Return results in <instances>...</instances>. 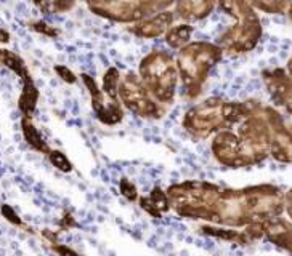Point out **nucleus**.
<instances>
[{"mask_svg":"<svg viewBox=\"0 0 292 256\" xmlns=\"http://www.w3.org/2000/svg\"><path fill=\"white\" fill-rule=\"evenodd\" d=\"M284 211V192L274 184H255L242 189L223 187L215 202L212 224L244 229L252 222H266Z\"/></svg>","mask_w":292,"mask_h":256,"instance_id":"nucleus-1","label":"nucleus"},{"mask_svg":"<svg viewBox=\"0 0 292 256\" xmlns=\"http://www.w3.org/2000/svg\"><path fill=\"white\" fill-rule=\"evenodd\" d=\"M255 104L257 101L231 103L222 98H209L185 114L182 125L193 139L204 141L218 131L239 125L254 111Z\"/></svg>","mask_w":292,"mask_h":256,"instance_id":"nucleus-2","label":"nucleus"},{"mask_svg":"<svg viewBox=\"0 0 292 256\" xmlns=\"http://www.w3.org/2000/svg\"><path fill=\"white\" fill-rule=\"evenodd\" d=\"M222 186L204 179H188L167 187L172 210L182 218L209 221Z\"/></svg>","mask_w":292,"mask_h":256,"instance_id":"nucleus-3","label":"nucleus"},{"mask_svg":"<svg viewBox=\"0 0 292 256\" xmlns=\"http://www.w3.org/2000/svg\"><path fill=\"white\" fill-rule=\"evenodd\" d=\"M220 8L233 16L236 23L220 39L222 50L230 53H246L257 45L262 36L260 20L247 0H217Z\"/></svg>","mask_w":292,"mask_h":256,"instance_id":"nucleus-4","label":"nucleus"},{"mask_svg":"<svg viewBox=\"0 0 292 256\" xmlns=\"http://www.w3.org/2000/svg\"><path fill=\"white\" fill-rule=\"evenodd\" d=\"M220 58L222 48L209 42H193L182 48L177 58V68L190 98H196L201 93L209 71Z\"/></svg>","mask_w":292,"mask_h":256,"instance_id":"nucleus-5","label":"nucleus"},{"mask_svg":"<svg viewBox=\"0 0 292 256\" xmlns=\"http://www.w3.org/2000/svg\"><path fill=\"white\" fill-rule=\"evenodd\" d=\"M242 168L254 167L270 157L271 127L266 117L265 106L255 104L254 111L238 125Z\"/></svg>","mask_w":292,"mask_h":256,"instance_id":"nucleus-6","label":"nucleus"},{"mask_svg":"<svg viewBox=\"0 0 292 256\" xmlns=\"http://www.w3.org/2000/svg\"><path fill=\"white\" fill-rule=\"evenodd\" d=\"M178 77L180 74L174 58L166 52L154 50L144 56L140 64L141 82L162 104H170L174 101Z\"/></svg>","mask_w":292,"mask_h":256,"instance_id":"nucleus-7","label":"nucleus"},{"mask_svg":"<svg viewBox=\"0 0 292 256\" xmlns=\"http://www.w3.org/2000/svg\"><path fill=\"white\" fill-rule=\"evenodd\" d=\"M119 100L128 111L141 119L156 120L164 115V109L161 107L159 101L150 93L141 79L135 77L133 74H127L124 79H120Z\"/></svg>","mask_w":292,"mask_h":256,"instance_id":"nucleus-8","label":"nucleus"},{"mask_svg":"<svg viewBox=\"0 0 292 256\" xmlns=\"http://www.w3.org/2000/svg\"><path fill=\"white\" fill-rule=\"evenodd\" d=\"M87 4L96 15L120 23L141 21L148 13L143 0H87Z\"/></svg>","mask_w":292,"mask_h":256,"instance_id":"nucleus-9","label":"nucleus"},{"mask_svg":"<svg viewBox=\"0 0 292 256\" xmlns=\"http://www.w3.org/2000/svg\"><path fill=\"white\" fill-rule=\"evenodd\" d=\"M265 112L271 127L270 155L279 163H292V128L286 125L276 109L265 106Z\"/></svg>","mask_w":292,"mask_h":256,"instance_id":"nucleus-10","label":"nucleus"},{"mask_svg":"<svg viewBox=\"0 0 292 256\" xmlns=\"http://www.w3.org/2000/svg\"><path fill=\"white\" fill-rule=\"evenodd\" d=\"M82 80L90 93L92 98V107H93V112L96 115L103 125H108V127H114L117 123L122 122L124 119V109L120 103L117 100H112V98H104V95L101 93V90L96 85V82L87 76V74H82Z\"/></svg>","mask_w":292,"mask_h":256,"instance_id":"nucleus-11","label":"nucleus"},{"mask_svg":"<svg viewBox=\"0 0 292 256\" xmlns=\"http://www.w3.org/2000/svg\"><path fill=\"white\" fill-rule=\"evenodd\" d=\"M210 151L217 163L225 168H242L241 165V146L236 133L230 130H222L214 135L210 143Z\"/></svg>","mask_w":292,"mask_h":256,"instance_id":"nucleus-12","label":"nucleus"},{"mask_svg":"<svg viewBox=\"0 0 292 256\" xmlns=\"http://www.w3.org/2000/svg\"><path fill=\"white\" fill-rule=\"evenodd\" d=\"M263 79L273 103L292 115V77L282 69H273L266 71Z\"/></svg>","mask_w":292,"mask_h":256,"instance_id":"nucleus-13","label":"nucleus"},{"mask_svg":"<svg viewBox=\"0 0 292 256\" xmlns=\"http://www.w3.org/2000/svg\"><path fill=\"white\" fill-rule=\"evenodd\" d=\"M265 238L292 256V222L284 218H274L265 222Z\"/></svg>","mask_w":292,"mask_h":256,"instance_id":"nucleus-14","label":"nucleus"},{"mask_svg":"<svg viewBox=\"0 0 292 256\" xmlns=\"http://www.w3.org/2000/svg\"><path fill=\"white\" fill-rule=\"evenodd\" d=\"M172 20H174V15L170 12H159L158 15H154L153 18L138 21L130 31L135 36L143 37V39H156L169 31L170 24H172Z\"/></svg>","mask_w":292,"mask_h":256,"instance_id":"nucleus-15","label":"nucleus"},{"mask_svg":"<svg viewBox=\"0 0 292 256\" xmlns=\"http://www.w3.org/2000/svg\"><path fill=\"white\" fill-rule=\"evenodd\" d=\"M138 205L146 214H150L151 218H158V219L172 210L167 191H164V189L159 186L153 187L148 195H141L138 199Z\"/></svg>","mask_w":292,"mask_h":256,"instance_id":"nucleus-16","label":"nucleus"},{"mask_svg":"<svg viewBox=\"0 0 292 256\" xmlns=\"http://www.w3.org/2000/svg\"><path fill=\"white\" fill-rule=\"evenodd\" d=\"M214 7L215 0H178L177 13L186 21H198L210 15Z\"/></svg>","mask_w":292,"mask_h":256,"instance_id":"nucleus-17","label":"nucleus"},{"mask_svg":"<svg viewBox=\"0 0 292 256\" xmlns=\"http://www.w3.org/2000/svg\"><path fill=\"white\" fill-rule=\"evenodd\" d=\"M199 230L204 235L218 238V240L228 242V243H236V245H249L250 240L247 238V235L244 234V230H238L234 227H226V226H220V224H204L201 226Z\"/></svg>","mask_w":292,"mask_h":256,"instance_id":"nucleus-18","label":"nucleus"},{"mask_svg":"<svg viewBox=\"0 0 292 256\" xmlns=\"http://www.w3.org/2000/svg\"><path fill=\"white\" fill-rule=\"evenodd\" d=\"M21 131H23V136H24V141L28 143L29 147H32L34 151L40 152V154H47L50 152V146L45 141V138L42 136V133L37 130V127L34 125L31 117H24L21 119Z\"/></svg>","mask_w":292,"mask_h":256,"instance_id":"nucleus-19","label":"nucleus"},{"mask_svg":"<svg viewBox=\"0 0 292 256\" xmlns=\"http://www.w3.org/2000/svg\"><path fill=\"white\" fill-rule=\"evenodd\" d=\"M37 101H39V90L34 85L32 79L23 82V92L18 100V107L24 117H32V114H34L37 107Z\"/></svg>","mask_w":292,"mask_h":256,"instance_id":"nucleus-20","label":"nucleus"},{"mask_svg":"<svg viewBox=\"0 0 292 256\" xmlns=\"http://www.w3.org/2000/svg\"><path fill=\"white\" fill-rule=\"evenodd\" d=\"M193 34V28L190 24H177V26H170L166 32V42L170 48H182L188 45L190 39Z\"/></svg>","mask_w":292,"mask_h":256,"instance_id":"nucleus-21","label":"nucleus"},{"mask_svg":"<svg viewBox=\"0 0 292 256\" xmlns=\"http://www.w3.org/2000/svg\"><path fill=\"white\" fill-rule=\"evenodd\" d=\"M0 63H2L5 68H8L10 71H13L16 76H20L23 82H26L31 79V74L26 68V64L21 60L18 55H15L10 50H4L0 48Z\"/></svg>","mask_w":292,"mask_h":256,"instance_id":"nucleus-22","label":"nucleus"},{"mask_svg":"<svg viewBox=\"0 0 292 256\" xmlns=\"http://www.w3.org/2000/svg\"><path fill=\"white\" fill-rule=\"evenodd\" d=\"M247 2L257 8H260L265 13H273V15L284 13L290 5V0H247Z\"/></svg>","mask_w":292,"mask_h":256,"instance_id":"nucleus-23","label":"nucleus"},{"mask_svg":"<svg viewBox=\"0 0 292 256\" xmlns=\"http://www.w3.org/2000/svg\"><path fill=\"white\" fill-rule=\"evenodd\" d=\"M48 160H50L53 167L61 173H71L72 170H74V165H72V162L68 159V155L63 151L52 149L50 152H48Z\"/></svg>","mask_w":292,"mask_h":256,"instance_id":"nucleus-24","label":"nucleus"},{"mask_svg":"<svg viewBox=\"0 0 292 256\" xmlns=\"http://www.w3.org/2000/svg\"><path fill=\"white\" fill-rule=\"evenodd\" d=\"M119 192L122 197H125L128 202H136L140 199L138 187H136V184L133 183L132 179H128L125 176H122L119 181Z\"/></svg>","mask_w":292,"mask_h":256,"instance_id":"nucleus-25","label":"nucleus"},{"mask_svg":"<svg viewBox=\"0 0 292 256\" xmlns=\"http://www.w3.org/2000/svg\"><path fill=\"white\" fill-rule=\"evenodd\" d=\"M0 214H2V218H5V221H8L10 224H13L16 227H24L23 218L15 211V208L12 205H8V203L0 205Z\"/></svg>","mask_w":292,"mask_h":256,"instance_id":"nucleus-26","label":"nucleus"},{"mask_svg":"<svg viewBox=\"0 0 292 256\" xmlns=\"http://www.w3.org/2000/svg\"><path fill=\"white\" fill-rule=\"evenodd\" d=\"M31 29L32 31H36L39 32V34H42V36H47V37H56L60 34V31L58 29H55L53 26H50V24H47L44 21H36V23H32L31 24Z\"/></svg>","mask_w":292,"mask_h":256,"instance_id":"nucleus-27","label":"nucleus"},{"mask_svg":"<svg viewBox=\"0 0 292 256\" xmlns=\"http://www.w3.org/2000/svg\"><path fill=\"white\" fill-rule=\"evenodd\" d=\"M58 227H60V230H71V229L77 227V221L74 218V214H72L69 210L63 213L61 219L58 221Z\"/></svg>","mask_w":292,"mask_h":256,"instance_id":"nucleus-28","label":"nucleus"},{"mask_svg":"<svg viewBox=\"0 0 292 256\" xmlns=\"http://www.w3.org/2000/svg\"><path fill=\"white\" fill-rule=\"evenodd\" d=\"M55 72L58 74V77L63 80V82H66V84H76V76H74V72H72L69 68H66V66H63V64H56L55 66Z\"/></svg>","mask_w":292,"mask_h":256,"instance_id":"nucleus-29","label":"nucleus"},{"mask_svg":"<svg viewBox=\"0 0 292 256\" xmlns=\"http://www.w3.org/2000/svg\"><path fill=\"white\" fill-rule=\"evenodd\" d=\"M52 250L58 254V256H82L80 253H77L74 248H71V246L64 245V243H56V245H52Z\"/></svg>","mask_w":292,"mask_h":256,"instance_id":"nucleus-30","label":"nucleus"},{"mask_svg":"<svg viewBox=\"0 0 292 256\" xmlns=\"http://www.w3.org/2000/svg\"><path fill=\"white\" fill-rule=\"evenodd\" d=\"M42 237L50 245H56L58 242V230H52V229H42Z\"/></svg>","mask_w":292,"mask_h":256,"instance_id":"nucleus-31","label":"nucleus"},{"mask_svg":"<svg viewBox=\"0 0 292 256\" xmlns=\"http://www.w3.org/2000/svg\"><path fill=\"white\" fill-rule=\"evenodd\" d=\"M74 5V0H53V8L56 12H66Z\"/></svg>","mask_w":292,"mask_h":256,"instance_id":"nucleus-32","label":"nucleus"},{"mask_svg":"<svg viewBox=\"0 0 292 256\" xmlns=\"http://www.w3.org/2000/svg\"><path fill=\"white\" fill-rule=\"evenodd\" d=\"M284 211L287 213L289 219L292 221V187L284 194Z\"/></svg>","mask_w":292,"mask_h":256,"instance_id":"nucleus-33","label":"nucleus"},{"mask_svg":"<svg viewBox=\"0 0 292 256\" xmlns=\"http://www.w3.org/2000/svg\"><path fill=\"white\" fill-rule=\"evenodd\" d=\"M0 42L2 44L10 42V34H8V31H5L4 28H0Z\"/></svg>","mask_w":292,"mask_h":256,"instance_id":"nucleus-34","label":"nucleus"},{"mask_svg":"<svg viewBox=\"0 0 292 256\" xmlns=\"http://www.w3.org/2000/svg\"><path fill=\"white\" fill-rule=\"evenodd\" d=\"M287 72H289V76L292 77V56L289 58V61H287Z\"/></svg>","mask_w":292,"mask_h":256,"instance_id":"nucleus-35","label":"nucleus"},{"mask_svg":"<svg viewBox=\"0 0 292 256\" xmlns=\"http://www.w3.org/2000/svg\"><path fill=\"white\" fill-rule=\"evenodd\" d=\"M287 10H289V16H290V20H292V0H290V5H289Z\"/></svg>","mask_w":292,"mask_h":256,"instance_id":"nucleus-36","label":"nucleus"}]
</instances>
